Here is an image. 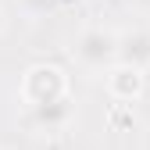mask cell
Masks as SVG:
<instances>
[{
	"mask_svg": "<svg viewBox=\"0 0 150 150\" xmlns=\"http://www.w3.org/2000/svg\"><path fill=\"white\" fill-rule=\"evenodd\" d=\"M143 86H146L143 68H132V64H111V68H107V93H111L118 104L129 107L132 100H139Z\"/></svg>",
	"mask_w": 150,
	"mask_h": 150,
	"instance_id": "cell-3",
	"label": "cell"
},
{
	"mask_svg": "<svg viewBox=\"0 0 150 150\" xmlns=\"http://www.w3.org/2000/svg\"><path fill=\"white\" fill-rule=\"evenodd\" d=\"M22 97L32 111H43L68 100V75L57 64H32L22 75Z\"/></svg>",
	"mask_w": 150,
	"mask_h": 150,
	"instance_id": "cell-1",
	"label": "cell"
},
{
	"mask_svg": "<svg viewBox=\"0 0 150 150\" xmlns=\"http://www.w3.org/2000/svg\"><path fill=\"white\" fill-rule=\"evenodd\" d=\"M71 54H75V61H79L82 68L104 71V68H111V64L118 61V32L93 25V29L79 32V40H75Z\"/></svg>",
	"mask_w": 150,
	"mask_h": 150,
	"instance_id": "cell-2",
	"label": "cell"
},
{
	"mask_svg": "<svg viewBox=\"0 0 150 150\" xmlns=\"http://www.w3.org/2000/svg\"><path fill=\"white\" fill-rule=\"evenodd\" d=\"M115 64H132V68H146L150 64V32L136 29L118 36V61Z\"/></svg>",
	"mask_w": 150,
	"mask_h": 150,
	"instance_id": "cell-4",
	"label": "cell"
},
{
	"mask_svg": "<svg viewBox=\"0 0 150 150\" xmlns=\"http://www.w3.org/2000/svg\"><path fill=\"white\" fill-rule=\"evenodd\" d=\"M32 115H36V122L47 125V129H61V125H68V118H71V107H68V100H61V104H54V107L32 111Z\"/></svg>",
	"mask_w": 150,
	"mask_h": 150,
	"instance_id": "cell-5",
	"label": "cell"
},
{
	"mask_svg": "<svg viewBox=\"0 0 150 150\" xmlns=\"http://www.w3.org/2000/svg\"><path fill=\"white\" fill-rule=\"evenodd\" d=\"M64 4H68V0H64Z\"/></svg>",
	"mask_w": 150,
	"mask_h": 150,
	"instance_id": "cell-8",
	"label": "cell"
},
{
	"mask_svg": "<svg viewBox=\"0 0 150 150\" xmlns=\"http://www.w3.org/2000/svg\"><path fill=\"white\" fill-rule=\"evenodd\" d=\"M18 4H22V11H25V14H43V11L54 4V0H18Z\"/></svg>",
	"mask_w": 150,
	"mask_h": 150,
	"instance_id": "cell-6",
	"label": "cell"
},
{
	"mask_svg": "<svg viewBox=\"0 0 150 150\" xmlns=\"http://www.w3.org/2000/svg\"><path fill=\"white\" fill-rule=\"evenodd\" d=\"M129 4H136V7H150V0H129Z\"/></svg>",
	"mask_w": 150,
	"mask_h": 150,
	"instance_id": "cell-7",
	"label": "cell"
}]
</instances>
